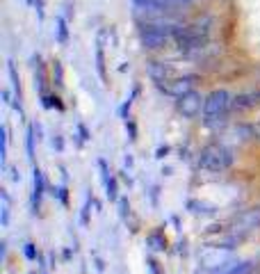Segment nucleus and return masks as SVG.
Returning <instances> with one entry per match:
<instances>
[{
    "label": "nucleus",
    "mask_w": 260,
    "mask_h": 274,
    "mask_svg": "<svg viewBox=\"0 0 260 274\" xmlns=\"http://www.w3.org/2000/svg\"><path fill=\"white\" fill-rule=\"evenodd\" d=\"M233 110V96L226 90H215L206 96V105H203V121L213 126L215 121H224L226 114Z\"/></svg>",
    "instance_id": "nucleus-1"
},
{
    "label": "nucleus",
    "mask_w": 260,
    "mask_h": 274,
    "mask_svg": "<svg viewBox=\"0 0 260 274\" xmlns=\"http://www.w3.org/2000/svg\"><path fill=\"white\" fill-rule=\"evenodd\" d=\"M233 165V151L224 144H208L199 155V167L208 172H226Z\"/></svg>",
    "instance_id": "nucleus-2"
},
{
    "label": "nucleus",
    "mask_w": 260,
    "mask_h": 274,
    "mask_svg": "<svg viewBox=\"0 0 260 274\" xmlns=\"http://www.w3.org/2000/svg\"><path fill=\"white\" fill-rule=\"evenodd\" d=\"M176 105H178V112L183 114V117L194 119L196 114L203 110V105H206V98H203V96L199 94L196 90H192V91H185L183 96H178Z\"/></svg>",
    "instance_id": "nucleus-3"
},
{
    "label": "nucleus",
    "mask_w": 260,
    "mask_h": 274,
    "mask_svg": "<svg viewBox=\"0 0 260 274\" xmlns=\"http://www.w3.org/2000/svg\"><path fill=\"white\" fill-rule=\"evenodd\" d=\"M196 80H199V76H183V78H176V80H169V83H165V85H158L162 91H167L169 96H183L185 91H192L194 90V85H196Z\"/></svg>",
    "instance_id": "nucleus-4"
},
{
    "label": "nucleus",
    "mask_w": 260,
    "mask_h": 274,
    "mask_svg": "<svg viewBox=\"0 0 260 274\" xmlns=\"http://www.w3.org/2000/svg\"><path fill=\"white\" fill-rule=\"evenodd\" d=\"M258 103H260V91H242V94L233 96V110H237V112H247Z\"/></svg>",
    "instance_id": "nucleus-5"
},
{
    "label": "nucleus",
    "mask_w": 260,
    "mask_h": 274,
    "mask_svg": "<svg viewBox=\"0 0 260 274\" xmlns=\"http://www.w3.org/2000/svg\"><path fill=\"white\" fill-rule=\"evenodd\" d=\"M201 263L206 265L208 270H215V268H221V265H231V256L226 251H219V249H210L206 251L201 256Z\"/></svg>",
    "instance_id": "nucleus-6"
},
{
    "label": "nucleus",
    "mask_w": 260,
    "mask_h": 274,
    "mask_svg": "<svg viewBox=\"0 0 260 274\" xmlns=\"http://www.w3.org/2000/svg\"><path fill=\"white\" fill-rule=\"evenodd\" d=\"M148 73L151 78L155 80V85H162V83H169L172 78V66L169 64H162V62H148Z\"/></svg>",
    "instance_id": "nucleus-7"
},
{
    "label": "nucleus",
    "mask_w": 260,
    "mask_h": 274,
    "mask_svg": "<svg viewBox=\"0 0 260 274\" xmlns=\"http://www.w3.org/2000/svg\"><path fill=\"white\" fill-rule=\"evenodd\" d=\"M35 190H32V210L35 213H39V206H42V197H43V187H46V183H43V174L39 172V169L35 167Z\"/></svg>",
    "instance_id": "nucleus-8"
},
{
    "label": "nucleus",
    "mask_w": 260,
    "mask_h": 274,
    "mask_svg": "<svg viewBox=\"0 0 260 274\" xmlns=\"http://www.w3.org/2000/svg\"><path fill=\"white\" fill-rule=\"evenodd\" d=\"M240 224H242V231H251V228L260 227V208H254L249 210V213H244L242 217H240Z\"/></svg>",
    "instance_id": "nucleus-9"
},
{
    "label": "nucleus",
    "mask_w": 260,
    "mask_h": 274,
    "mask_svg": "<svg viewBox=\"0 0 260 274\" xmlns=\"http://www.w3.org/2000/svg\"><path fill=\"white\" fill-rule=\"evenodd\" d=\"M103 39H105V35H98V46H96V66H98V73H101V78L105 80V57H103Z\"/></svg>",
    "instance_id": "nucleus-10"
},
{
    "label": "nucleus",
    "mask_w": 260,
    "mask_h": 274,
    "mask_svg": "<svg viewBox=\"0 0 260 274\" xmlns=\"http://www.w3.org/2000/svg\"><path fill=\"white\" fill-rule=\"evenodd\" d=\"M146 244L155 251H162L167 247V240H165V235H160V233H151V235L146 238Z\"/></svg>",
    "instance_id": "nucleus-11"
},
{
    "label": "nucleus",
    "mask_w": 260,
    "mask_h": 274,
    "mask_svg": "<svg viewBox=\"0 0 260 274\" xmlns=\"http://www.w3.org/2000/svg\"><path fill=\"white\" fill-rule=\"evenodd\" d=\"M25 151H28V158L32 160L35 158V128L32 126L28 128V137H25Z\"/></svg>",
    "instance_id": "nucleus-12"
},
{
    "label": "nucleus",
    "mask_w": 260,
    "mask_h": 274,
    "mask_svg": "<svg viewBox=\"0 0 260 274\" xmlns=\"http://www.w3.org/2000/svg\"><path fill=\"white\" fill-rule=\"evenodd\" d=\"M57 25H59V35H57L59 44H66V37H69V30H66V21L59 16V18H57Z\"/></svg>",
    "instance_id": "nucleus-13"
},
{
    "label": "nucleus",
    "mask_w": 260,
    "mask_h": 274,
    "mask_svg": "<svg viewBox=\"0 0 260 274\" xmlns=\"http://www.w3.org/2000/svg\"><path fill=\"white\" fill-rule=\"evenodd\" d=\"M9 76H12V83H14L16 94L21 96V80H18V76H16V66H14V62H9Z\"/></svg>",
    "instance_id": "nucleus-14"
},
{
    "label": "nucleus",
    "mask_w": 260,
    "mask_h": 274,
    "mask_svg": "<svg viewBox=\"0 0 260 274\" xmlns=\"http://www.w3.org/2000/svg\"><path fill=\"white\" fill-rule=\"evenodd\" d=\"M105 185H107V197H110V201H114L117 199V179H107Z\"/></svg>",
    "instance_id": "nucleus-15"
},
{
    "label": "nucleus",
    "mask_w": 260,
    "mask_h": 274,
    "mask_svg": "<svg viewBox=\"0 0 260 274\" xmlns=\"http://www.w3.org/2000/svg\"><path fill=\"white\" fill-rule=\"evenodd\" d=\"M23 254H25V258H28V261H37V247L32 242H28L23 247Z\"/></svg>",
    "instance_id": "nucleus-16"
},
{
    "label": "nucleus",
    "mask_w": 260,
    "mask_h": 274,
    "mask_svg": "<svg viewBox=\"0 0 260 274\" xmlns=\"http://www.w3.org/2000/svg\"><path fill=\"white\" fill-rule=\"evenodd\" d=\"M57 197L62 199V203H66V190H64V187H59V190H57Z\"/></svg>",
    "instance_id": "nucleus-17"
},
{
    "label": "nucleus",
    "mask_w": 260,
    "mask_h": 274,
    "mask_svg": "<svg viewBox=\"0 0 260 274\" xmlns=\"http://www.w3.org/2000/svg\"><path fill=\"white\" fill-rule=\"evenodd\" d=\"M256 135H258V137H260V124H258V126H256Z\"/></svg>",
    "instance_id": "nucleus-18"
}]
</instances>
